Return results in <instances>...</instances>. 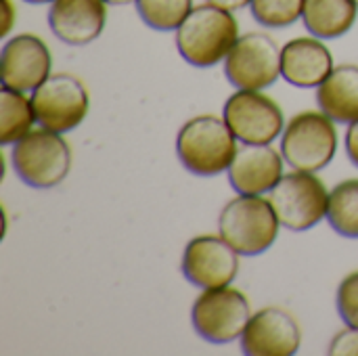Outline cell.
<instances>
[{"mask_svg":"<svg viewBox=\"0 0 358 356\" xmlns=\"http://www.w3.org/2000/svg\"><path fill=\"white\" fill-rule=\"evenodd\" d=\"M237 40L235 15L210 2L193 6L174 36L180 57L193 67H212L224 61Z\"/></svg>","mask_w":358,"mask_h":356,"instance_id":"cell-1","label":"cell"},{"mask_svg":"<svg viewBox=\"0 0 358 356\" xmlns=\"http://www.w3.org/2000/svg\"><path fill=\"white\" fill-rule=\"evenodd\" d=\"M237 136L216 115H197L189 120L176 136V153L180 164L195 176L210 178L227 172L235 153Z\"/></svg>","mask_w":358,"mask_h":356,"instance_id":"cell-2","label":"cell"},{"mask_svg":"<svg viewBox=\"0 0 358 356\" xmlns=\"http://www.w3.org/2000/svg\"><path fill=\"white\" fill-rule=\"evenodd\" d=\"M279 218L262 195L231 199L218 218V235L241 256H260L279 237Z\"/></svg>","mask_w":358,"mask_h":356,"instance_id":"cell-3","label":"cell"},{"mask_svg":"<svg viewBox=\"0 0 358 356\" xmlns=\"http://www.w3.org/2000/svg\"><path fill=\"white\" fill-rule=\"evenodd\" d=\"M10 162L17 176L34 189L59 187L71 170V149L52 130L38 128L13 145Z\"/></svg>","mask_w":358,"mask_h":356,"instance_id":"cell-4","label":"cell"},{"mask_svg":"<svg viewBox=\"0 0 358 356\" xmlns=\"http://www.w3.org/2000/svg\"><path fill=\"white\" fill-rule=\"evenodd\" d=\"M338 151L336 122L323 111L296 113L283 134L281 153L285 164L302 172H319L331 164Z\"/></svg>","mask_w":358,"mask_h":356,"instance_id":"cell-5","label":"cell"},{"mask_svg":"<svg viewBox=\"0 0 358 356\" xmlns=\"http://www.w3.org/2000/svg\"><path fill=\"white\" fill-rule=\"evenodd\" d=\"M268 201L281 227L302 233L327 218L329 191L315 172L294 170L283 174L268 191Z\"/></svg>","mask_w":358,"mask_h":356,"instance_id":"cell-6","label":"cell"},{"mask_svg":"<svg viewBox=\"0 0 358 356\" xmlns=\"http://www.w3.org/2000/svg\"><path fill=\"white\" fill-rule=\"evenodd\" d=\"M250 319L248 298L231 285L203 290L191 308V323L197 336L218 346L241 340Z\"/></svg>","mask_w":358,"mask_h":356,"instance_id":"cell-7","label":"cell"},{"mask_svg":"<svg viewBox=\"0 0 358 356\" xmlns=\"http://www.w3.org/2000/svg\"><path fill=\"white\" fill-rule=\"evenodd\" d=\"M31 105L40 128L65 134L86 120L90 99L78 78L69 73H50L31 92Z\"/></svg>","mask_w":358,"mask_h":356,"instance_id":"cell-8","label":"cell"},{"mask_svg":"<svg viewBox=\"0 0 358 356\" xmlns=\"http://www.w3.org/2000/svg\"><path fill=\"white\" fill-rule=\"evenodd\" d=\"M224 76L237 90H264L281 76V48L264 31L239 36L224 59Z\"/></svg>","mask_w":358,"mask_h":356,"instance_id":"cell-9","label":"cell"},{"mask_svg":"<svg viewBox=\"0 0 358 356\" xmlns=\"http://www.w3.org/2000/svg\"><path fill=\"white\" fill-rule=\"evenodd\" d=\"M222 118L243 145H271L285 130L281 107L262 90H237L231 94Z\"/></svg>","mask_w":358,"mask_h":356,"instance_id":"cell-10","label":"cell"},{"mask_svg":"<svg viewBox=\"0 0 358 356\" xmlns=\"http://www.w3.org/2000/svg\"><path fill=\"white\" fill-rule=\"evenodd\" d=\"M239 256L220 235H199L187 243L180 271L199 290L227 287L239 273Z\"/></svg>","mask_w":358,"mask_h":356,"instance_id":"cell-11","label":"cell"},{"mask_svg":"<svg viewBox=\"0 0 358 356\" xmlns=\"http://www.w3.org/2000/svg\"><path fill=\"white\" fill-rule=\"evenodd\" d=\"M2 86L34 92L52 69V55L42 38L34 34H17L2 46Z\"/></svg>","mask_w":358,"mask_h":356,"instance_id":"cell-12","label":"cell"},{"mask_svg":"<svg viewBox=\"0 0 358 356\" xmlns=\"http://www.w3.org/2000/svg\"><path fill=\"white\" fill-rule=\"evenodd\" d=\"M302 344L298 321L283 308H262L252 315L241 350L248 356H294Z\"/></svg>","mask_w":358,"mask_h":356,"instance_id":"cell-13","label":"cell"},{"mask_svg":"<svg viewBox=\"0 0 358 356\" xmlns=\"http://www.w3.org/2000/svg\"><path fill=\"white\" fill-rule=\"evenodd\" d=\"M107 23L105 0H52L48 8L50 31L69 46L94 42Z\"/></svg>","mask_w":358,"mask_h":356,"instance_id":"cell-14","label":"cell"},{"mask_svg":"<svg viewBox=\"0 0 358 356\" xmlns=\"http://www.w3.org/2000/svg\"><path fill=\"white\" fill-rule=\"evenodd\" d=\"M283 153L271 145H243L229 166V183L239 195H264L283 176Z\"/></svg>","mask_w":358,"mask_h":356,"instance_id":"cell-15","label":"cell"},{"mask_svg":"<svg viewBox=\"0 0 358 356\" xmlns=\"http://www.w3.org/2000/svg\"><path fill=\"white\" fill-rule=\"evenodd\" d=\"M336 69L331 50L317 36L294 38L281 48V76L298 88H319Z\"/></svg>","mask_w":358,"mask_h":356,"instance_id":"cell-16","label":"cell"},{"mask_svg":"<svg viewBox=\"0 0 358 356\" xmlns=\"http://www.w3.org/2000/svg\"><path fill=\"white\" fill-rule=\"evenodd\" d=\"M319 109L336 124H352L358 120V65H338L317 88Z\"/></svg>","mask_w":358,"mask_h":356,"instance_id":"cell-17","label":"cell"},{"mask_svg":"<svg viewBox=\"0 0 358 356\" xmlns=\"http://www.w3.org/2000/svg\"><path fill=\"white\" fill-rule=\"evenodd\" d=\"M357 17V0H306L302 13L304 27L321 40H336L348 34Z\"/></svg>","mask_w":358,"mask_h":356,"instance_id":"cell-18","label":"cell"},{"mask_svg":"<svg viewBox=\"0 0 358 356\" xmlns=\"http://www.w3.org/2000/svg\"><path fill=\"white\" fill-rule=\"evenodd\" d=\"M36 122L31 97H25L21 90L2 86L0 90V143L15 145L27 132H31Z\"/></svg>","mask_w":358,"mask_h":356,"instance_id":"cell-19","label":"cell"},{"mask_svg":"<svg viewBox=\"0 0 358 356\" xmlns=\"http://www.w3.org/2000/svg\"><path fill=\"white\" fill-rule=\"evenodd\" d=\"M327 220L338 235L358 239V178L342 180L329 191Z\"/></svg>","mask_w":358,"mask_h":356,"instance_id":"cell-20","label":"cell"},{"mask_svg":"<svg viewBox=\"0 0 358 356\" xmlns=\"http://www.w3.org/2000/svg\"><path fill=\"white\" fill-rule=\"evenodd\" d=\"M134 4L145 25L155 31H176L193 10V0H136Z\"/></svg>","mask_w":358,"mask_h":356,"instance_id":"cell-21","label":"cell"},{"mask_svg":"<svg viewBox=\"0 0 358 356\" xmlns=\"http://www.w3.org/2000/svg\"><path fill=\"white\" fill-rule=\"evenodd\" d=\"M306 0H252V17L271 29H281L294 25L304 13Z\"/></svg>","mask_w":358,"mask_h":356,"instance_id":"cell-22","label":"cell"},{"mask_svg":"<svg viewBox=\"0 0 358 356\" xmlns=\"http://www.w3.org/2000/svg\"><path fill=\"white\" fill-rule=\"evenodd\" d=\"M336 304L342 321L348 327H358V271L342 279L336 294Z\"/></svg>","mask_w":358,"mask_h":356,"instance_id":"cell-23","label":"cell"},{"mask_svg":"<svg viewBox=\"0 0 358 356\" xmlns=\"http://www.w3.org/2000/svg\"><path fill=\"white\" fill-rule=\"evenodd\" d=\"M327 353L331 356H358V327H348L340 332L331 340Z\"/></svg>","mask_w":358,"mask_h":356,"instance_id":"cell-24","label":"cell"},{"mask_svg":"<svg viewBox=\"0 0 358 356\" xmlns=\"http://www.w3.org/2000/svg\"><path fill=\"white\" fill-rule=\"evenodd\" d=\"M344 145H346V153H348L350 162L358 168V120L357 122H352V124H348Z\"/></svg>","mask_w":358,"mask_h":356,"instance_id":"cell-25","label":"cell"},{"mask_svg":"<svg viewBox=\"0 0 358 356\" xmlns=\"http://www.w3.org/2000/svg\"><path fill=\"white\" fill-rule=\"evenodd\" d=\"M2 6H4V23H2L0 36H8V31H10L13 25H15L17 10H15V6H13V0H2Z\"/></svg>","mask_w":358,"mask_h":356,"instance_id":"cell-26","label":"cell"},{"mask_svg":"<svg viewBox=\"0 0 358 356\" xmlns=\"http://www.w3.org/2000/svg\"><path fill=\"white\" fill-rule=\"evenodd\" d=\"M206 2H210V4H214V6H220V8H224V10L235 13V10H241V8L250 6L252 0H206Z\"/></svg>","mask_w":358,"mask_h":356,"instance_id":"cell-27","label":"cell"},{"mask_svg":"<svg viewBox=\"0 0 358 356\" xmlns=\"http://www.w3.org/2000/svg\"><path fill=\"white\" fill-rule=\"evenodd\" d=\"M107 4H113V6H124V4H132L136 0H105Z\"/></svg>","mask_w":358,"mask_h":356,"instance_id":"cell-28","label":"cell"},{"mask_svg":"<svg viewBox=\"0 0 358 356\" xmlns=\"http://www.w3.org/2000/svg\"><path fill=\"white\" fill-rule=\"evenodd\" d=\"M29 4H46V2H52V0H25Z\"/></svg>","mask_w":358,"mask_h":356,"instance_id":"cell-29","label":"cell"},{"mask_svg":"<svg viewBox=\"0 0 358 356\" xmlns=\"http://www.w3.org/2000/svg\"><path fill=\"white\" fill-rule=\"evenodd\" d=\"M357 2H358V0H357Z\"/></svg>","mask_w":358,"mask_h":356,"instance_id":"cell-30","label":"cell"}]
</instances>
